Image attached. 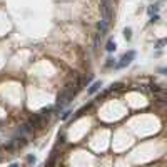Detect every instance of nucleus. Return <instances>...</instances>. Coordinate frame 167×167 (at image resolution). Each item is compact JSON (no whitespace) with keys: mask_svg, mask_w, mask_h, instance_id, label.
<instances>
[{"mask_svg":"<svg viewBox=\"0 0 167 167\" xmlns=\"http://www.w3.org/2000/svg\"><path fill=\"white\" fill-rule=\"evenodd\" d=\"M74 94H75V92L70 89V85H67V87H65L59 94V97H57V107L62 109L64 105H67V104L70 102V99H72V95H74Z\"/></svg>","mask_w":167,"mask_h":167,"instance_id":"f257e3e1","label":"nucleus"},{"mask_svg":"<svg viewBox=\"0 0 167 167\" xmlns=\"http://www.w3.org/2000/svg\"><path fill=\"white\" fill-rule=\"evenodd\" d=\"M100 13H102V20L109 23L112 19V0H102L100 2Z\"/></svg>","mask_w":167,"mask_h":167,"instance_id":"f03ea898","label":"nucleus"},{"mask_svg":"<svg viewBox=\"0 0 167 167\" xmlns=\"http://www.w3.org/2000/svg\"><path fill=\"white\" fill-rule=\"evenodd\" d=\"M134 57H135V52H134V50H130V52H127V54H124V55H122V59H120V62L115 64V67H117V69H122V67L129 65V64L134 60Z\"/></svg>","mask_w":167,"mask_h":167,"instance_id":"7ed1b4c3","label":"nucleus"},{"mask_svg":"<svg viewBox=\"0 0 167 167\" xmlns=\"http://www.w3.org/2000/svg\"><path fill=\"white\" fill-rule=\"evenodd\" d=\"M107 27H109V23H105L104 20H100L97 23V34L100 35V37H104L105 34H107Z\"/></svg>","mask_w":167,"mask_h":167,"instance_id":"20e7f679","label":"nucleus"},{"mask_svg":"<svg viewBox=\"0 0 167 167\" xmlns=\"http://www.w3.org/2000/svg\"><path fill=\"white\" fill-rule=\"evenodd\" d=\"M100 87H102V82H100V80L94 82V84H92V85L89 87V94H95V92H97V90H99Z\"/></svg>","mask_w":167,"mask_h":167,"instance_id":"39448f33","label":"nucleus"},{"mask_svg":"<svg viewBox=\"0 0 167 167\" xmlns=\"http://www.w3.org/2000/svg\"><path fill=\"white\" fill-rule=\"evenodd\" d=\"M115 47H117V45H115V42L110 39L107 42V45H105V50H107V52H114V50H115Z\"/></svg>","mask_w":167,"mask_h":167,"instance_id":"423d86ee","label":"nucleus"},{"mask_svg":"<svg viewBox=\"0 0 167 167\" xmlns=\"http://www.w3.org/2000/svg\"><path fill=\"white\" fill-rule=\"evenodd\" d=\"M124 37H125L127 42L132 39V29H130V27H125V29H124Z\"/></svg>","mask_w":167,"mask_h":167,"instance_id":"0eeeda50","label":"nucleus"},{"mask_svg":"<svg viewBox=\"0 0 167 167\" xmlns=\"http://www.w3.org/2000/svg\"><path fill=\"white\" fill-rule=\"evenodd\" d=\"M112 65H115V59H107V64H105V67H112Z\"/></svg>","mask_w":167,"mask_h":167,"instance_id":"6e6552de","label":"nucleus"},{"mask_svg":"<svg viewBox=\"0 0 167 167\" xmlns=\"http://www.w3.org/2000/svg\"><path fill=\"white\" fill-rule=\"evenodd\" d=\"M90 80H92V75H85V79H84V84L87 85V84H90Z\"/></svg>","mask_w":167,"mask_h":167,"instance_id":"1a4fd4ad","label":"nucleus"},{"mask_svg":"<svg viewBox=\"0 0 167 167\" xmlns=\"http://www.w3.org/2000/svg\"><path fill=\"white\" fill-rule=\"evenodd\" d=\"M150 22H152V23H154V22H159V15H157V13H156V15H152Z\"/></svg>","mask_w":167,"mask_h":167,"instance_id":"9d476101","label":"nucleus"},{"mask_svg":"<svg viewBox=\"0 0 167 167\" xmlns=\"http://www.w3.org/2000/svg\"><path fill=\"white\" fill-rule=\"evenodd\" d=\"M59 142H60V144H64V142H65V135H64V134H62V135L59 134Z\"/></svg>","mask_w":167,"mask_h":167,"instance_id":"9b49d317","label":"nucleus"},{"mask_svg":"<svg viewBox=\"0 0 167 167\" xmlns=\"http://www.w3.org/2000/svg\"><path fill=\"white\" fill-rule=\"evenodd\" d=\"M69 115H70V112H69V110H67V112H64V114H62V120H65V119L69 117Z\"/></svg>","mask_w":167,"mask_h":167,"instance_id":"f8f14e48","label":"nucleus"},{"mask_svg":"<svg viewBox=\"0 0 167 167\" xmlns=\"http://www.w3.org/2000/svg\"><path fill=\"white\" fill-rule=\"evenodd\" d=\"M27 162H30V164L35 162V157H34V156H29V157H27Z\"/></svg>","mask_w":167,"mask_h":167,"instance_id":"ddd939ff","label":"nucleus"},{"mask_svg":"<svg viewBox=\"0 0 167 167\" xmlns=\"http://www.w3.org/2000/svg\"><path fill=\"white\" fill-rule=\"evenodd\" d=\"M164 44H166V40H159V42H157V49H160Z\"/></svg>","mask_w":167,"mask_h":167,"instance_id":"4468645a","label":"nucleus"},{"mask_svg":"<svg viewBox=\"0 0 167 167\" xmlns=\"http://www.w3.org/2000/svg\"><path fill=\"white\" fill-rule=\"evenodd\" d=\"M10 167H20L19 164H10Z\"/></svg>","mask_w":167,"mask_h":167,"instance_id":"2eb2a0df","label":"nucleus"}]
</instances>
